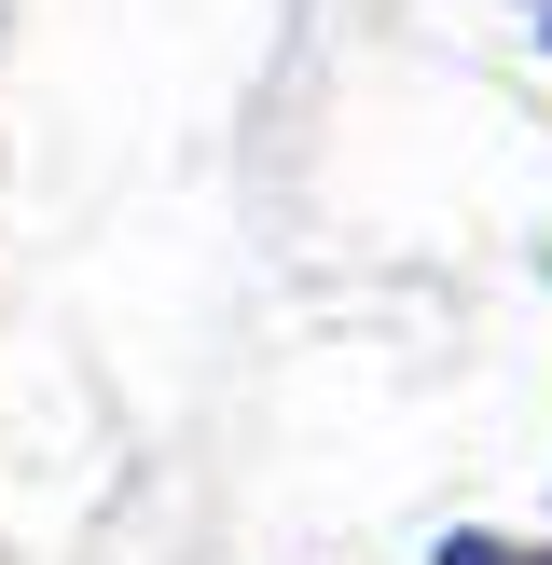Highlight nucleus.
Segmentation results:
<instances>
[{
	"instance_id": "obj_2",
	"label": "nucleus",
	"mask_w": 552,
	"mask_h": 565,
	"mask_svg": "<svg viewBox=\"0 0 552 565\" xmlns=\"http://www.w3.org/2000/svg\"><path fill=\"white\" fill-rule=\"evenodd\" d=\"M539 42H552V14H539Z\"/></svg>"
},
{
	"instance_id": "obj_1",
	"label": "nucleus",
	"mask_w": 552,
	"mask_h": 565,
	"mask_svg": "<svg viewBox=\"0 0 552 565\" xmlns=\"http://www.w3.org/2000/svg\"><path fill=\"white\" fill-rule=\"evenodd\" d=\"M428 565H552V539H497V524H456Z\"/></svg>"
}]
</instances>
